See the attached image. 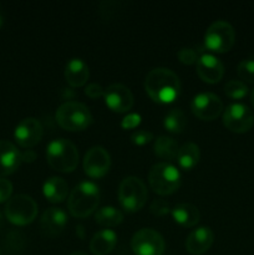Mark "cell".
I'll return each mask as SVG.
<instances>
[{
	"mask_svg": "<svg viewBox=\"0 0 254 255\" xmlns=\"http://www.w3.org/2000/svg\"><path fill=\"white\" fill-rule=\"evenodd\" d=\"M21 153L9 141H0V178L14 173L21 163Z\"/></svg>",
	"mask_w": 254,
	"mask_h": 255,
	"instance_id": "16",
	"label": "cell"
},
{
	"mask_svg": "<svg viewBox=\"0 0 254 255\" xmlns=\"http://www.w3.org/2000/svg\"><path fill=\"white\" fill-rule=\"evenodd\" d=\"M12 184L9 179L0 178V203L9 201L11 198Z\"/></svg>",
	"mask_w": 254,
	"mask_h": 255,
	"instance_id": "31",
	"label": "cell"
},
{
	"mask_svg": "<svg viewBox=\"0 0 254 255\" xmlns=\"http://www.w3.org/2000/svg\"><path fill=\"white\" fill-rule=\"evenodd\" d=\"M2 227V216H1V213H0V228H1Z\"/></svg>",
	"mask_w": 254,
	"mask_h": 255,
	"instance_id": "39",
	"label": "cell"
},
{
	"mask_svg": "<svg viewBox=\"0 0 254 255\" xmlns=\"http://www.w3.org/2000/svg\"><path fill=\"white\" fill-rule=\"evenodd\" d=\"M5 216L15 226H27L37 216V206L31 197L17 194L10 198L5 206Z\"/></svg>",
	"mask_w": 254,
	"mask_h": 255,
	"instance_id": "7",
	"label": "cell"
},
{
	"mask_svg": "<svg viewBox=\"0 0 254 255\" xmlns=\"http://www.w3.org/2000/svg\"><path fill=\"white\" fill-rule=\"evenodd\" d=\"M214 241V234L208 227H201L192 232L186 241V248L192 255H201L206 253L212 247Z\"/></svg>",
	"mask_w": 254,
	"mask_h": 255,
	"instance_id": "17",
	"label": "cell"
},
{
	"mask_svg": "<svg viewBox=\"0 0 254 255\" xmlns=\"http://www.w3.org/2000/svg\"><path fill=\"white\" fill-rule=\"evenodd\" d=\"M191 109L194 116L202 121H213L222 114L223 102L217 95L203 92L193 97Z\"/></svg>",
	"mask_w": 254,
	"mask_h": 255,
	"instance_id": "11",
	"label": "cell"
},
{
	"mask_svg": "<svg viewBox=\"0 0 254 255\" xmlns=\"http://www.w3.org/2000/svg\"><path fill=\"white\" fill-rule=\"evenodd\" d=\"M223 124L234 133H244L253 127L254 115L246 105L232 104L224 110Z\"/></svg>",
	"mask_w": 254,
	"mask_h": 255,
	"instance_id": "10",
	"label": "cell"
},
{
	"mask_svg": "<svg viewBox=\"0 0 254 255\" xmlns=\"http://www.w3.org/2000/svg\"><path fill=\"white\" fill-rule=\"evenodd\" d=\"M187 119L183 111L179 109H173L166 115L163 120L164 128L172 133H181L186 128Z\"/></svg>",
	"mask_w": 254,
	"mask_h": 255,
	"instance_id": "26",
	"label": "cell"
},
{
	"mask_svg": "<svg viewBox=\"0 0 254 255\" xmlns=\"http://www.w3.org/2000/svg\"><path fill=\"white\" fill-rule=\"evenodd\" d=\"M197 75L207 84H217L224 75V66L221 60L212 54H203L196 64Z\"/></svg>",
	"mask_w": 254,
	"mask_h": 255,
	"instance_id": "15",
	"label": "cell"
},
{
	"mask_svg": "<svg viewBox=\"0 0 254 255\" xmlns=\"http://www.w3.org/2000/svg\"><path fill=\"white\" fill-rule=\"evenodd\" d=\"M116 243V233L111 229H102L92 237L90 242V251L95 255H106L111 253Z\"/></svg>",
	"mask_w": 254,
	"mask_h": 255,
	"instance_id": "20",
	"label": "cell"
},
{
	"mask_svg": "<svg viewBox=\"0 0 254 255\" xmlns=\"http://www.w3.org/2000/svg\"><path fill=\"white\" fill-rule=\"evenodd\" d=\"M111 166L110 154L104 147H92L84 158V171L91 178H101L109 172Z\"/></svg>",
	"mask_w": 254,
	"mask_h": 255,
	"instance_id": "12",
	"label": "cell"
},
{
	"mask_svg": "<svg viewBox=\"0 0 254 255\" xmlns=\"http://www.w3.org/2000/svg\"><path fill=\"white\" fill-rule=\"evenodd\" d=\"M67 191H69V186L61 177H51V178L46 179L44 187H42L45 198L51 203H60L66 199Z\"/></svg>",
	"mask_w": 254,
	"mask_h": 255,
	"instance_id": "22",
	"label": "cell"
},
{
	"mask_svg": "<svg viewBox=\"0 0 254 255\" xmlns=\"http://www.w3.org/2000/svg\"><path fill=\"white\" fill-rule=\"evenodd\" d=\"M151 212L154 216H164L169 212V204L163 199H156L151 206Z\"/></svg>",
	"mask_w": 254,
	"mask_h": 255,
	"instance_id": "32",
	"label": "cell"
},
{
	"mask_svg": "<svg viewBox=\"0 0 254 255\" xmlns=\"http://www.w3.org/2000/svg\"><path fill=\"white\" fill-rule=\"evenodd\" d=\"M47 163L55 171L69 173L79 164V152L72 142L57 138L50 142L46 148Z\"/></svg>",
	"mask_w": 254,
	"mask_h": 255,
	"instance_id": "3",
	"label": "cell"
},
{
	"mask_svg": "<svg viewBox=\"0 0 254 255\" xmlns=\"http://www.w3.org/2000/svg\"><path fill=\"white\" fill-rule=\"evenodd\" d=\"M251 101H252V105H253V107H254V90L253 91H252V96H251Z\"/></svg>",
	"mask_w": 254,
	"mask_h": 255,
	"instance_id": "37",
	"label": "cell"
},
{
	"mask_svg": "<svg viewBox=\"0 0 254 255\" xmlns=\"http://www.w3.org/2000/svg\"><path fill=\"white\" fill-rule=\"evenodd\" d=\"M148 182L154 193L168 196L174 193L181 186V173L173 164L162 162L152 167L148 174Z\"/></svg>",
	"mask_w": 254,
	"mask_h": 255,
	"instance_id": "5",
	"label": "cell"
},
{
	"mask_svg": "<svg viewBox=\"0 0 254 255\" xmlns=\"http://www.w3.org/2000/svg\"><path fill=\"white\" fill-rule=\"evenodd\" d=\"M147 188L137 177H126L119 188V201L126 212H138L147 201Z\"/></svg>",
	"mask_w": 254,
	"mask_h": 255,
	"instance_id": "6",
	"label": "cell"
},
{
	"mask_svg": "<svg viewBox=\"0 0 254 255\" xmlns=\"http://www.w3.org/2000/svg\"><path fill=\"white\" fill-rule=\"evenodd\" d=\"M100 189L92 182H81L69 197V211L76 218H86L99 206Z\"/></svg>",
	"mask_w": 254,
	"mask_h": 255,
	"instance_id": "2",
	"label": "cell"
},
{
	"mask_svg": "<svg viewBox=\"0 0 254 255\" xmlns=\"http://www.w3.org/2000/svg\"><path fill=\"white\" fill-rule=\"evenodd\" d=\"M178 149V143L171 137L161 136L154 142V153L162 159L171 161V159L176 158Z\"/></svg>",
	"mask_w": 254,
	"mask_h": 255,
	"instance_id": "24",
	"label": "cell"
},
{
	"mask_svg": "<svg viewBox=\"0 0 254 255\" xmlns=\"http://www.w3.org/2000/svg\"><path fill=\"white\" fill-rule=\"evenodd\" d=\"M131 248L136 255H162L166 244L163 237L158 232L151 228H143L132 237Z\"/></svg>",
	"mask_w": 254,
	"mask_h": 255,
	"instance_id": "9",
	"label": "cell"
},
{
	"mask_svg": "<svg viewBox=\"0 0 254 255\" xmlns=\"http://www.w3.org/2000/svg\"><path fill=\"white\" fill-rule=\"evenodd\" d=\"M171 213L174 222L178 223L179 226L186 227V228H191V227L196 226L199 222V217H201L198 208L191 203L177 204L172 209Z\"/></svg>",
	"mask_w": 254,
	"mask_h": 255,
	"instance_id": "21",
	"label": "cell"
},
{
	"mask_svg": "<svg viewBox=\"0 0 254 255\" xmlns=\"http://www.w3.org/2000/svg\"><path fill=\"white\" fill-rule=\"evenodd\" d=\"M105 102L107 107L117 114H124L131 110L133 105V95L128 87L121 84L110 85L104 94Z\"/></svg>",
	"mask_w": 254,
	"mask_h": 255,
	"instance_id": "14",
	"label": "cell"
},
{
	"mask_svg": "<svg viewBox=\"0 0 254 255\" xmlns=\"http://www.w3.org/2000/svg\"><path fill=\"white\" fill-rule=\"evenodd\" d=\"M70 255H87V254L82 253V252H76V253H72V254H70Z\"/></svg>",
	"mask_w": 254,
	"mask_h": 255,
	"instance_id": "38",
	"label": "cell"
},
{
	"mask_svg": "<svg viewBox=\"0 0 254 255\" xmlns=\"http://www.w3.org/2000/svg\"><path fill=\"white\" fill-rule=\"evenodd\" d=\"M36 158V153L31 149H27L26 152L21 153V161L22 162H34Z\"/></svg>",
	"mask_w": 254,
	"mask_h": 255,
	"instance_id": "35",
	"label": "cell"
},
{
	"mask_svg": "<svg viewBox=\"0 0 254 255\" xmlns=\"http://www.w3.org/2000/svg\"><path fill=\"white\" fill-rule=\"evenodd\" d=\"M139 124H141V116L137 114H129V115H127L124 120H122L121 126H122V128H125V129H131V128H134V127L138 126Z\"/></svg>",
	"mask_w": 254,
	"mask_h": 255,
	"instance_id": "33",
	"label": "cell"
},
{
	"mask_svg": "<svg viewBox=\"0 0 254 255\" xmlns=\"http://www.w3.org/2000/svg\"><path fill=\"white\" fill-rule=\"evenodd\" d=\"M144 89L148 96L158 104H169L178 97L181 82L172 70L157 67L146 76Z\"/></svg>",
	"mask_w": 254,
	"mask_h": 255,
	"instance_id": "1",
	"label": "cell"
},
{
	"mask_svg": "<svg viewBox=\"0 0 254 255\" xmlns=\"http://www.w3.org/2000/svg\"><path fill=\"white\" fill-rule=\"evenodd\" d=\"M57 124L67 131H84L91 125L92 116L90 110L81 102L69 101L57 109Z\"/></svg>",
	"mask_w": 254,
	"mask_h": 255,
	"instance_id": "4",
	"label": "cell"
},
{
	"mask_svg": "<svg viewBox=\"0 0 254 255\" xmlns=\"http://www.w3.org/2000/svg\"><path fill=\"white\" fill-rule=\"evenodd\" d=\"M236 42V31L229 22L219 20L207 29L204 44L207 49L217 54L229 51Z\"/></svg>",
	"mask_w": 254,
	"mask_h": 255,
	"instance_id": "8",
	"label": "cell"
},
{
	"mask_svg": "<svg viewBox=\"0 0 254 255\" xmlns=\"http://www.w3.org/2000/svg\"><path fill=\"white\" fill-rule=\"evenodd\" d=\"M152 139H153V134H152V132L148 131H136L133 132L131 136L132 143L137 144V146L147 144L148 142H151Z\"/></svg>",
	"mask_w": 254,
	"mask_h": 255,
	"instance_id": "30",
	"label": "cell"
},
{
	"mask_svg": "<svg viewBox=\"0 0 254 255\" xmlns=\"http://www.w3.org/2000/svg\"><path fill=\"white\" fill-rule=\"evenodd\" d=\"M42 137V126L39 120L27 117L19 122L14 132V138L19 146L31 148L36 146Z\"/></svg>",
	"mask_w": 254,
	"mask_h": 255,
	"instance_id": "13",
	"label": "cell"
},
{
	"mask_svg": "<svg viewBox=\"0 0 254 255\" xmlns=\"http://www.w3.org/2000/svg\"><path fill=\"white\" fill-rule=\"evenodd\" d=\"M89 67L81 59L74 57V59L69 60V62L65 66V79L70 86H84L89 80Z\"/></svg>",
	"mask_w": 254,
	"mask_h": 255,
	"instance_id": "19",
	"label": "cell"
},
{
	"mask_svg": "<svg viewBox=\"0 0 254 255\" xmlns=\"http://www.w3.org/2000/svg\"><path fill=\"white\" fill-rule=\"evenodd\" d=\"M4 24V10H2V6L0 5V27Z\"/></svg>",
	"mask_w": 254,
	"mask_h": 255,
	"instance_id": "36",
	"label": "cell"
},
{
	"mask_svg": "<svg viewBox=\"0 0 254 255\" xmlns=\"http://www.w3.org/2000/svg\"><path fill=\"white\" fill-rule=\"evenodd\" d=\"M224 92L228 97L233 100H241L244 99L248 94V87L243 81H238V80H231L224 86Z\"/></svg>",
	"mask_w": 254,
	"mask_h": 255,
	"instance_id": "27",
	"label": "cell"
},
{
	"mask_svg": "<svg viewBox=\"0 0 254 255\" xmlns=\"http://www.w3.org/2000/svg\"><path fill=\"white\" fill-rule=\"evenodd\" d=\"M176 158L177 162H178V166L182 169H184V171H191V169H193L198 164L199 158H201L199 147L196 143H192V142L183 144L178 149V153H177Z\"/></svg>",
	"mask_w": 254,
	"mask_h": 255,
	"instance_id": "23",
	"label": "cell"
},
{
	"mask_svg": "<svg viewBox=\"0 0 254 255\" xmlns=\"http://www.w3.org/2000/svg\"><path fill=\"white\" fill-rule=\"evenodd\" d=\"M178 59L182 64L184 65H193L197 64L198 61V54H197L196 50L191 49V47H183L178 51Z\"/></svg>",
	"mask_w": 254,
	"mask_h": 255,
	"instance_id": "29",
	"label": "cell"
},
{
	"mask_svg": "<svg viewBox=\"0 0 254 255\" xmlns=\"http://www.w3.org/2000/svg\"><path fill=\"white\" fill-rule=\"evenodd\" d=\"M238 75L243 81L254 84V57H248L239 62Z\"/></svg>",
	"mask_w": 254,
	"mask_h": 255,
	"instance_id": "28",
	"label": "cell"
},
{
	"mask_svg": "<svg viewBox=\"0 0 254 255\" xmlns=\"http://www.w3.org/2000/svg\"><path fill=\"white\" fill-rule=\"evenodd\" d=\"M85 94L90 97V99H99V97H104L105 90L102 89L100 85L97 84H90L85 89Z\"/></svg>",
	"mask_w": 254,
	"mask_h": 255,
	"instance_id": "34",
	"label": "cell"
},
{
	"mask_svg": "<svg viewBox=\"0 0 254 255\" xmlns=\"http://www.w3.org/2000/svg\"><path fill=\"white\" fill-rule=\"evenodd\" d=\"M95 219H96V223H99L100 226L111 228V227H116L122 223L124 214L115 207H102L97 211Z\"/></svg>",
	"mask_w": 254,
	"mask_h": 255,
	"instance_id": "25",
	"label": "cell"
},
{
	"mask_svg": "<svg viewBox=\"0 0 254 255\" xmlns=\"http://www.w3.org/2000/svg\"><path fill=\"white\" fill-rule=\"evenodd\" d=\"M67 224V216L61 208H49L41 217V228L47 236L60 234Z\"/></svg>",
	"mask_w": 254,
	"mask_h": 255,
	"instance_id": "18",
	"label": "cell"
}]
</instances>
